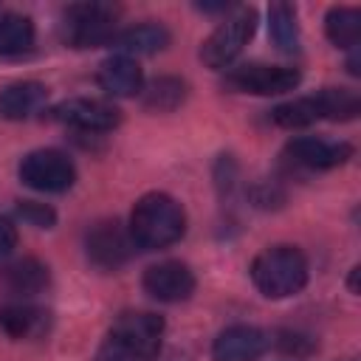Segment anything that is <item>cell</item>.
<instances>
[{
    "label": "cell",
    "mask_w": 361,
    "mask_h": 361,
    "mask_svg": "<svg viewBox=\"0 0 361 361\" xmlns=\"http://www.w3.org/2000/svg\"><path fill=\"white\" fill-rule=\"evenodd\" d=\"M110 45L118 51V56H130V59L149 56L169 45V31L161 23H138L133 28L118 31Z\"/></svg>",
    "instance_id": "cell-17"
},
{
    "label": "cell",
    "mask_w": 361,
    "mask_h": 361,
    "mask_svg": "<svg viewBox=\"0 0 361 361\" xmlns=\"http://www.w3.org/2000/svg\"><path fill=\"white\" fill-rule=\"evenodd\" d=\"M141 285L158 302H183L195 293L197 282H195V274L189 271V265H183L178 259H166V262L149 265L144 271Z\"/></svg>",
    "instance_id": "cell-10"
},
{
    "label": "cell",
    "mask_w": 361,
    "mask_h": 361,
    "mask_svg": "<svg viewBox=\"0 0 361 361\" xmlns=\"http://www.w3.org/2000/svg\"><path fill=\"white\" fill-rule=\"evenodd\" d=\"M51 118L59 124H71L76 130L107 133V130L118 127L121 113L116 104H110L104 99H68L51 110Z\"/></svg>",
    "instance_id": "cell-9"
},
{
    "label": "cell",
    "mask_w": 361,
    "mask_h": 361,
    "mask_svg": "<svg viewBox=\"0 0 361 361\" xmlns=\"http://www.w3.org/2000/svg\"><path fill=\"white\" fill-rule=\"evenodd\" d=\"M96 361H144L141 355H135V353H130L127 347H121V344H116V341H104L102 344V350H99V355H96Z\"/></svg>",
    "instance_id": "cell-26"
},
{
    "label": "cell",
    "mask_w": 361,
    "mask_h": 361,
    "mask_svg": "<svg viewBox=\"0 0 361 361\" xmlns=\"http://www.w3.org/2000/svg\"><path fill=\"white\" fill-rule=\"evenodd\" d=\"M324 31H327V39L336 48L353 51L358 45V37H361V11L350 8V6L330 8L327 17H324Z\"/></svg>",
    "instance_id": "cell-18"
},
{
    "label": "cell",
    "mask_w": 361,
    "mask_h": 361,
    "mask_svg": "<svg viewBox=\"0 0 361 361\" xmlns=\"http://www.w3.org/2000/svg\"><path fill=\"white\" fill-rule=\"evenodd\" d=\"M251 282L268 299H285L307 285V259L293 245H271L251 262Z\"/></svg>",
    "instance_id": "cell-2"
},
{
    "label": "cell",
    "mask_w": 361,
    "mask_h": 361,
    "mask_svg": "<svg viewBox=\"0 0 361 361\" xmlns=\"http://www.w3.org/2000/svg\"><path fill=\"white\" fill-rule=\"evenodd\" d=\"M183 231H186V212L175 197L164 192H149L138 197V203L130 212V237L135 245L147 251L178 243Z\"/></svg>",
    "instance_id": "cell-1"
},
{
    "label": "cell",
    "mask_w": 361,
    "mask_h": 361,
    "mask_svg": "<svg viewBox=\"0 0 361 361\" xmlns=\"http://www.w3.org/2000/svg\"><path fill=\"white\" fill-rule=\"evenodd\" d=\"M85 248H87V259L99 271H118L133 257L135 243L130 231L121 228L118 220H102L87 231Z\"/></svg>",
    "instance_id": "cell-8"
},
{
    "label": "cell",
    "mask_w": 361,
    "mask_h": 361,
    "mask_svg": "<svg viewBox=\"0 0 361 361\" xmlns=\"http://www.w3.org/2000/svg\"><path fill=\"white\" fill-rule=\"evenodd\" d=\"M17 217H23L25 223H31L37 228H51L54 220H56L54 209L45 206V203H37V200H20L17 203Z\"/></svg>",
    "instance_id": "cell-24"
},
{
    "label": "cell",
    "mask_w": 361,
    "mask_h": 361,
    "mask_svg": "<svg viewBox=\"0 0 361 361\" xmlns=\"http://www.w3.org/2000/svg\"><path fill=\"white\" fill-rule=\"evenodd\" d=\"M118 11L110 3H73L62 11L59 34L71 48H99L113 42Z\"/></svg>",
    "instance_id": "cell-3"
},
{
    "label": "cell",
    "mask_w": 361,
    "mask_h": 361,
    "mask_svg": "<svg viewBox=\"0 0 361 361\" xmlns=\"http://www.w3.org/2000/svg\"><path fill=\"white\" fill-rule=\"evenodd\" d=\"M0 330L8 338H17V341L42 338L51 330V313L45 307H37V305H28V302L6 305L0 310Z\"/></svg>",
    "instance_id": "cell-13"
},
{
    "label": "cell",
    "mask_w": 361,
    "mask_h": 361,
    "mask_svg": "<svg viewBox=\"0 0 361 361\" xmlns=\"http://www.w3.org/2000/svg\"><path fill=\"white\" fill-rule=\"evenodd\" d=\"M34 45V23L25 14L3 11L0 14V56H17L31 51Z\"/></svg>",
    "instance_id": "cell-19"
},
{
    "label": "cell",
    "mask_w": 361,
    "mask_h": 361,
    "mask_svg": "<svg viewBox=\"0 0 361 361\" xmlns=\"http://www.w3.org/2000/svg\"><path fill=\"white\" fill-rule=\"evenodd\" d=\"M302 82V73L288 65H262V62H248L240 68H231L226 73V85L240 93H254V96H279L293 90Z\"/></svg>",
    "instance_id": "cell-7"
},
{
    "label": "cell",
    "mask_w": 361,
    "mask_h": 361,
    "mask_svg": "<svg viewBox=\"0 0 361 361\" xmlns=\"http://www.w3.org/2000/svg\"><path fill=\"white\" fill-rule=\"evenodd\" d=\"M96 82L107 96H121V99L138 96L144 90V73H141L138 62L130 56H118V54L102 62Z\"/></svg>",
    "instance_id": "cell-14"
},
{
    "label": "cell",
    "mask_w": 361,
    "mask_h": 361,
    "mask_svg": "<svg viewBox=\"0 0 361 361\" xmlns=\"http://www.w3.org/2000/svg\"><path fill=\"white\" fill-rule=\"evenodd\" d=\"M268 347H271V338L265 330L254 324H231L214 338L212 358L214 361H257L259 355H265Z\"/></svg>",
    "instance_id": "cell-11"
},
{
    "label": "cell",
    "mask_w": 361,
    "mask_h": 361,
    "mask_svg": "<svg viewBox=\"0 0 361 361\" xmlns=\"http://www.w3.org/2000/svg\"><path fill=\"white\" fill-rule=\"evenodd\" d=\"M313 99H316L319 116L327 121H350L361 110L358 96L347 87H322L319 93H313Z\"/></svg>",
    "instance_id": "cell-21"
},
{
    "label": "cell",
    "mask_w": 361,
    "mask_h": 361,
    "mask_svg": "<svg viewBox=\"0 0 361 361\" xmlns=\"http://www.w3.org/2000/svg\"><path fill=\"white\" fill-rule=\"evenodd\" d=\"M48 99V87L42 82L34 79H23V82H11L0 90V116L8 121H23L28 116H34Z\"/></svg>",
    "instance_id": "cell-16"
},
{
    "label": "cell",
    "mask_w": 361,
    "mask_h": 361,
    "mask_svg": "<svg viewBox=\"0 0 361 361\" xmlns=\"http://www.w3.org/2000/svg\"><path fill=\"white\" fill-rule=\"evenodd\" d=\"M254 28H257V11L248 8V6H240L234 8L200 45V59L203 65L214 68V71H223L228 68L240 51L248 45V39L254 37Z\"/></svg>",
    "instance_id": "cell-4"
},
{
    "label": "cell",
    "mask_w": 361,
    "mask_h": 361,
    "mask_svg": "<svg viewBox=\"0 0 361 361\" xmlns=\"http://www.w3.org/2000/svg\"><path fill=\"white\" fill-rule=\"evenodd\" d=\"M285 155L307 169H333L341 166L353 158V147L347 141H327V138H313V135H299L288 141Z\"/></svg>",
    "instance_id": "cell-12"
},
{
    "label": "cell",
    "mask_w": 361,
    "mask_h": 361,
    "mask_svg": "<svg viewBox=\"0 0 361 361\" xmlns=\"http://www.w3.org/2000/svg\"><path fill=\"white\" fill-rule=\"evenodd\" d=\"M20 180L37 192H65L76 180V166L59 149H34L20 161Z\"/></svg>",
    "instance_id": "cell-6"
},
{
    "label": "cell",
    "mask_w": 361,
    "mask_h": 361,
    "mask_svg": "<svg viewBox=\"0 0 361 361\" xmlns=\"http://www.w3.org/2000/svg\"><path fill=\"white\" fill-rule=\"evenodd\" d=\"M48 282H51L48 265H42L34 257H23L0 268V285L11 296H37L48 288Z\"/></svg>",
    "instance_id": "cell-15"
},
{
    "label": "cell",
    "mask_w": 361,
    "mask_h": 361,
    "mask_svg": "<svg viewBox=\"0 0 361 361\" xmlns=\"http://www.w3.org/2000/svg\"><path fill=\"white\" fill-rule=\"evenodd\" d=\"M268 28L279 51L285 54L299 51V23H296V8L290 3H274L268 8Z\"/></svg>",
    "instance_id": "cell-20"
},
{
    "label": "cell",
    "mask_w": 361,
    "mask_h": 361,
    "mask_svg": "<svg viewBox=\"0 0 361 361\" xmlns=\"http://www.w3.org/2000/svg\"><path fill=\"white\" fill-rule=\"evenodd\" d=\"M144 107L155 110V113H169L178 104H183L186 99V85L178 76H158L152 79L144 90Z\"/></svg>",
    "instance_id": "cell-22"
},
{
    "label": "cell",
    "mask_w": 361,
    "mask_h": 361,
    "mask_svg": "<svg viewBox=\"0 0 361 361\" xmlns=\"http://www.w3.org/2000/svg\"><path fill=\"white\" fill-rule=\"evenodd\" d=\"M271 121L276 127H285V130H299V127H307L313 121H322V116H319L316 99L313 96H302V99L276 104L271 110Z\"/></svg>",
    "instance_id": "cell-23"
},
{
    "label": "cell",
    "mask_w": 361,
    "mask_h": 361,
    "mask_svg": "<svg viewBox=\"0 0 361 361\" xmlns=\"http://www.w3.org/2000/svg\"><path fill=\"white\" fill-rule=\"evenodd\" d=\"M14 245H17V226L11 220L0 217V259L8 257L14 251Z\"/></svg>",
    "instance_id": "cell-27"
},
{
    "label": "cell",
    "mask_w": 361,
    "mask_h": 361,
    "mask_svg": "<svg viewBox=\"0 0 361 361\" xmlns=\"http://www.w3.org/2000/svg\"><path fill=\"white\" fill-rule=\"evenodd\" d=\"M279 350L282 353H293V355H305V353H310V338L307 336H302V333H290V330H285V333H279Z\"/></svg>",
    "instance_id": "cell-25"
},
{
    "label": "cell",
    "mask_w": 361,
    "mask_h": 361,
    "mask_svg": "<svg viewBox=\"0 0 361 361\" xmlns=\"http://www.w3.org/2000/svg\"><path fill=\"white\" fill-rule=\"evenodd\" d=\"M164 319L149 310H124L116 316L110 327V341L127 347L130 353L141 355L144 361H152L161 353L164 338Z\"/></svg>",
    "instance_id": "cell-5"
}]
</instances>
